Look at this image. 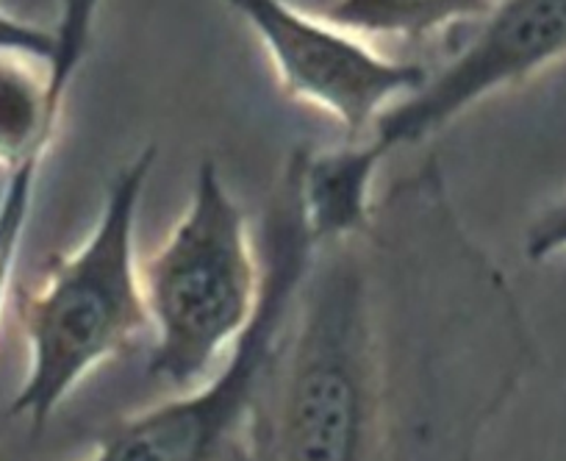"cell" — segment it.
<instances>
[{
	"mask_svg": "<svg viewBox=\"0 0 566 461\" xmlns=\"http://www.w3.org/2000/svg\"><path fill=\"white\" fill-rule=\"evenodd\" d=\"M536 362L520 301L428 159L314 242L261 378L253 461H475Z\"/></svg>",
	"mask_w": 566,
	"mask_h": 461,
	"instance_id": "1",
	"label": "cell"
},
{
	"mask_svg": "<svg viewBox=\"0 0 566 461\" xmlns=\"http://www.w3.org/2000/svg\"><path fill=\"white\" fill-rule=\"evenodd\" d=\"M156 145L125 161L103 192L90 234L48 262L40 281L14 292V317L29 350V367L9 404V417L42 431L64 400L106 362L150 334L142 295L136 226Z\"/></svg>",
	"mask_w": 566,
	"mask_h": 461,
	"instance_id": "2",
	"label": "cell"
},
{
	"mask_svg": "<svg viewBox=\"0 0 566 461\" xmlns=\"http://www.w3.org/2000/svg\"><path fill=\"white\" fill-rule=\"evenodd\" d=\"M154 348L150 381L176 392L203 384L226 362L264 295V256L214 159H203L192 195L148 259H139Z\"/></svg>",
	"mask_w": 566,
	"mask_h": 461,
	"instance_id": "3",
	"label": "cell"
},
{
	"mask_svg": "<svg viewBox=\"0 0 566 461\" xmlns=\"http://www.w3.org/2000/svg\"><path fill=\"white\" fill-rule=\"evenodd\" d=\"M303 150H292L266 203L259 314L220 370L176 398L119 417L97 433L81 461H253V422L264 365L314 251L303 209Z\"/></svg>",
	"mask_w": 566,
	"mask_h": 461,
	"instance_id": "4",
	"label": "cell"
},
{
	"mask_svg": "<svg viewBox=\"0 0 566 461\" xmlns=\"http://www.w3.org/2000/svg\"><path fill=\"white\" fill-rule=\"evenodd\" d=\"M266 51L281 92L334 117L347 145L364 143L378 117L431 78L419 62L384 56L353 31L290 0H228Z\"/></svg>",
	"mask_w": 566,
	"mask_h": 461,
	"instance_id": "5",
	"label": "cell"
},
{
	"mask_svg": "<svg viewBox=\"0 0 566 461\" xmlns=\"http://www.w3.org/2000/svg\"><path fill=\"white\" fill-rule=\"evenodd\" d=\"M470 42L419 92L378 117L364 143L386 161L431 139L497 92L566 59V0H494Z\"/></svg>",
	"mask_w": 566,
	"mask_h": 461,
	"instance_id": "6",
	"label": "cell"
},
{
	"mask_svg": "<svg viewBox=\"0 0 566 461\" xmlns=\"http://www.w3.org/2000/svg\"><path fill=\"white\" fill-rule=\"evenodd\" d=\"M384 159L367 143L303 154V209L314 242H331L367 222L375 172Z\"/></svg>",
	"mask_w": 566,
	"mask_h": 461,
	"instance_id": "7",
	"label": "cell"
},
{
	"mask_svg": "<svg viewBox=\"0 0 566 461\" xmlns=\"http://www.w3.org/2000/svg\"><path fill=\"white\" fill-rule=\"evenodd\" d=\"M494 0H334L323 12L339 29L358 36L424 40L459 23H475Z\"/></svg>",
	"mask_w": 566,
	"mask_h": 461,
	"instance_id": "8",
	"label": "cell"
},
{
	"mask_svg": "<svg viewBox=\"0 0 566 461\" xmlns=\"http://www.w3.org/2000/svg\"><path fill=\"white\" fill-rule=\"evenodd\" d=\"M558 253H566V198L555 200L542 214H536L525 231V259L533 264L547 262Z\"/></svg>",
	"mask_w": 566,
	"mask_h": 461,
	"instance_id": "9",
	"label": "cell"
},
{
	"mask_svg": "<svg viewBox=\"0 0 566 461\" xmlns=\"http://www.w3.org/2000/svg\"><path fill=\"white\" fill-rule=\"evenodd\" d=\"M0 53H14V56L48 64L56 53V31L23 23L12 14L0 12Z\"/></svg>",
	"mask_w": 566,
	"mask_h": 461,
	"instance_id": "10",
	"label": "cell"
}]
</instances>
